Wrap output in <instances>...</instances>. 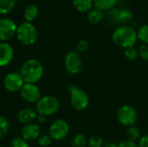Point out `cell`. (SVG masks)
Wrapping results in <instances>:
<instances>
[{
  "label": "cell",
  "instance_id": "cell-31",
  "mask_svg": "<svg viewBox=\"0 0 148 147\" xmlns=\"http://www.w3.org/2000/svg\"><path fill=\"white\" fill-rule=\"evenodd\" d=\"M118 147H138V145L135 142L125 139L118 144Z\"/></svg>",
  "mask_w": 148,
  "mask_h": 147
},
{
  "label": "cell",
  "instance_id": "cell-20",
  "mask_svg": "<svg viewBox=\"0 0 148 147\" xmlns=\"http://www.w3.org/2000/svg\"><path fill=\"white\" fill-rule=\"evenodd\" d=\"M133 17H134V14L131 10L121 9L119 10L118 16H117V21L122 23H127L132 21Z\"/></svg>",
  "mask_w": 148,
  "mask_h": 147
},
{
  "label": "cell",
  "instance_id": "cell-34",
  "mask_svg": "<svg viewBox=\"0 0 148 147\" xmlns=\"http://www.w3.org/2000/svg\"><path fill=\"white\" fill-rule=\"evenodd\" d=\"M103 147H118V145L114 144V143H112V142H109V143H107L105 144Z\"/></svg>",
  "mask_w": 148,
  "mask_h": 147
},
{
  "label": "cell",
  "instance_id": "cell-30",
  "mask_svg": "<svg viewBox=\"0 0 148 147\" xmlns=\"http://www.w3.org/2000/svg\"><path fill=\"white\" fill-rule=\"evenodd\" d=\"M139 56L144 61H148V44H140L138 49Z\"/></svg>",
  "mask_w": 148,
  "mask_h": 147
},
{
  "label": "cell",
  "instance_id": "cell-33",
  "mask_svg": "<svg viewBox=\"0 0 148 147\" xmlns=\"http://www.w3.org/2000/svg\"><path fill=\"white\" fill-rule=\"evenodd\" d=\"M36 120H37V122L39 123V124H43V123H45V121H46V117L45 116H43V115H37V118H36Z\"/></svg>",
  "mask_w": 148,
  "mask_h": 147
},
{
  "label": "cell",
  "instance_id": "cell-5",
  "mask_svg": "<svg viewBox=\"0 0 148 147\" xmlns=\"http://www.w3.org/2000/svg\"><path fill=\"white\" fill-rule=\"evenodd\" d=\"M68 91L70 94V103L76 111H82L88 107L89 98L84 90L75 85H71L69 87Z\"/></svg>",
  "mask_w": 148,
  "mask_h": 147
},
{
  "label": "cell",
  "instance_id": "cell-4",
  "mask_svg": "<svg viewBox=\"0 0 148 147\" xmlns=\"http://www.w3.org/2000/svg\"><path fill=\"white\" fill-rule=\"evenodd\" d=\"M18 41L26 46L33 45L37 40V31L36 27L29 22H23L17 26L16 34Z\"/></svg>",
  "mask_w": 148,
  "mask_h": 147
},
{
  "label": "cell",
  "instance_id": "cell-14",
  "mask_svg": "<svg viewBox=\"0 0 148 147\" xmlns=\"http://www.w3.org/2000/svg\"><path fill=\"white\" fill-rule=\"evenodd\" d=\"M37 118V113L36 111L31 109V108H23L21 109L18 112L17 114V119L18 120L24 124V125H28V124H31L34 122L35 120H36Z\"/></svg>",
  "mask_w": 148,
  "mask_h": 147
},
{
  "label": "cell",
  "instance_id": "cell-2",
  "mask_svg": "<svg viewBox=\"0 0 148 147\" xmlns=\"http://www.w3.org/2000/svg\"><path fill=\"white\" fill-rule=\"evenodd\" d=\"M20 75L25 83L36 84L43 75V67L38 60L33 58L28 59L23 63Z\"/></svg>",
  "mask_w": 148,
  "mask_h": 147
},
{
  "label": "cell",
  "instance_id": "cell-29",
  "mask_svg": "<svg viewBox=\"0 0 148 147\" xmlns=\"http://www.w3.org/2000/svg\"><path fill=\"white\" fill-rule=\"evenodd\" d=\"M10 147H29V146L28 141H26L21 137V138H15L10 143Z\"/></svg>",
  "mask_w": 148,
  "mask_h": 147
},
{
  "label": "cell",
  "instance_id": "cell-10",
  "mask_svg": "<svg viewBox=\"0 0 148 147\" xmlns=\"http://www.w3.org/2000/svg\"><path fill=\"white\" fill-rule=\"evenodd\" d=\"M19 92L23 100L29 103L37 102L41 98L40 88L34 83H24Z\"/></svg>",
  "mask_w": 148,
  "mask_h": 147
},
{
  "label": "cell",
  "instance_id": "cell-3",
  "mask_svg": "<svg viewBox=\"0 0 148 147\" xmlns=\"http://www.w3.org/2000/svg\"><path fill=\"white\" fill-rule=\"evenodd\" d=\"M60 109L59 100L53 95L42 96L36 105V111L39 115L45 117L51 116L58 112Z\"/></svg>",
  "mask_w": 148,
  "mask_h": 147
},
{
  "label": "cell",
  "instance_id": "cell-25",
  "mask_svg": "<svg viewBox=\"0 0 148 147\" xmlns=\"http://www.w3.org/2000/svg\"><path fill=\"white\" fill-rule=\"evenodd\" d=\"M103 139L101 137L98 135H94L90 137V139L88 141V147H103Z\"/></svg>",
  "mask_w": 148,
  "mask_h": 147
},
{
  "label": "cell",
  "instance_id": "cell-12",
  "mask_svg": "<svg viewBox=\"0 0 148 147\" xmlns=\"http://www.w3.org/2000/svg\"><path fill=\"white\" fill-rule=\"evenodd\" d=\"M14 58V49L5 42H0V68L9 65Z\"/></svg>",
  "mask_w": 148,
  "mask_h": 147
},
{
  "label": "cell",
  "instance_id": "cell-21",
  "mask_svg": "<svg viewBox=\"0 0 148 147\" xmlns=\"http://www.w3.org/2000/svg\"><path fill=\"white\" fill-rule=\"evenodd\" d=\"M16 0H0V14L7 15L15 7Z\"/></svg>",
  "mask_w": 148,
  "mask_h": 147
},
{
  "label": "cell",
  "instance_id": "cell-32",
  "mask_svg": "<svg viewBox=\"0 0 148 147\" xmlns=\"http://www.w3.org/2000/svg\"><path fill=\"white\" fill-rule=\"evenodd\" d=\"M138 147H148V135H144L139 139Z\"/></svg>",
  "mask_w": 148,
  "mask_h": 147
},
{
  "label": "cell",
  "instance_id": "cell-28",
  "mask_svg": "<svg viewBox=\"0 0 148 147\" xmlns=\"http://www.w3.org/2000/svg\"><path fill=\"white\" fill-rule=\"evenodd\" d=\"M52 138L49 135H40V137L37 139V142L38 145L42 147H47L49 146L52 144Z\"/></svg>",
  "mask_w": 148,
  "mask_h": 147
},
{
  "label": "cell",
  "instance_id": "cell-9",
  "mask_svg": "<svg viewBox=\"0 0 148 147\" xmlns=\"http://www.w3.org/2000/svg\"><path fill=\"white\" fill-rule=\"evenodd\" d=\"M17 26L10 18L0 19V42H7L13 38L16 34Z\"/></svg>",
  "mask_w": 148,
  "mask_h": 147
},
{
  "label": "cell",
  "instance_id": "cell-7",
  "mask_svg": "<svg viewBox=\"0 0 148 147\" xmlns=\"http://www.w3.org/2000/svg\"><path fill=\"white\" fill-rule=\"evenodd\" d=\"M66 70L71 75H78L82 70L83 62L78 52L72 50L67 53L64 58Z\"/></svg>",
  "mask_w": 148,
  "mask_h": 147
},
{
  "label": "cell",
  "instance_id": "cell-18",
  "mask_svg": "<svg viewBox=\"0 0 148 147\" xmlns=\"http://www.w3.org/2000/svg\"><path fill=\"white\" fill-rule=\"evenodd\" d=\"M103 17H104L103 11H101L95 7L88 12V20L92 24L99 23L100 22L102 21Z\"/></svg>",
  "mask_w": 148,
  "mask_h": 147
},
{
  "label": "cell",
  "instance_id": "cell-13",
  "mask_svg": "<svg viewBox=\"0 0 148 147\" xmlns=\"http://www.w3.org/2000/svg\"><path fill=\"white\" fill-rule=\"evenodd\" d=\"M40 133H41L40 126L35 123L25 125L21 132L22 138L26 141H32L37 139L40 137Z\"/></svg>",
  "mask_w": 148,
  "mask_h": 147
},
{
  "label": "cell",
  "instance_id": "cell-6",
  "mask_svg": "<svg viewBox=\"0 0 148 147\" xmlns=\"http://www.w3.org/2000/svg\"><path fill=\"white\" fill-rule=\"evenodd\" d=\"M117 120L124 126L129 127L135 125L138 120V113L131 105H123L117 111Z\"/></svg>",
  "mask_w": 148,
  "mask_h": 147
},
{
  "label": "cell",
  "instance_id": "cell-24",
  "mask_svg": "<svg viewBox=\"0 0 148 147\" xmlns=\"http://www.w3.org/2000/svg\"><path fill=\"white\" fill-rule=\"evenodd\" d=\"M10 130V123L8 120L3 116H0V139L6 136Z\"/></svg>",
  "mask_w": 148,
  "mask_h": 147
},
{
  "label": "cell",
  "instance_id": "cell-23",
  "mask_svg": "<svg viewBox=\"0 0 148 147\" xmlns=\"http://www.w3.org/2000/svg\"><path fill=\"white\" fill-rule=\"evenodd\" d=\"M138 40L143 44H148V24H144L139 28L137 31Z\"/></svg>",
  "mask_w": 148,
  "mask_h": 147
},
{
  "label": "cell",
  "instance_id": "cell-8",
  "mask_svg": "<svg viewBox=\"0 0 148 147\" xmlns=\"http://www.w3.org/2000/svg\"><path fill=\"white\" fill-rule=\"evenodd\" d=\"M69 133V126L68 122L62 119L56 120L49 126V136L53 140H63L65 138H67Z\"/></svg>",
  "mask_w": 148,
  "mask_h": 147
},
{
  "label": "cell",
  "instance_id": "cell-26",
  "mask_svg": "<svg viewBox=\"0 0 148 147\" xmlns=\"http://www.w3.org/2000/svg\"><path fill=\"white\" fill-rule=\"evenodd\" d=\"M124 55H125V57L127 60L134 61L139 56L138 49H136L134 47H131V48L126 49H124Z\"/></svg>",
  "mask_w": 148,
  "mask_h": 147
},
{
  "label": "cell",
  "instance_id": "cell-15",
  "mask_svg": "<svg viewBox=\"0 0 148 147\" xmlns=\"http://www.w3.org/2000/svg\"><path fill=\"white\" fill-rule=\"evenodd\" d=\"M73 7L80 13H88L94 7L93 0H73Z\"/></svg>",
  "mask_w": 148,
  "mask_h": 147
},
{
  "label": "cell",
  "instance_id": "cell-27",
  "mask_svg": "<svg viewBox=\"0 0 148 147\" xmlns=\"http://www.w3.org/2000/svg\"><path fill=\"white\" fill-rule=\"evenodd\" d=\"M89 49V43L87 40L85 39H81L77 42L76 45H75V51L78 52L79 54L81 53H84L86 51H88Z\"/></svg>",
  "mask_w": 148,
  "mask_h": 147
},
{
  "label": "cell",
  "instance_id": "cell-22",
  "mask_svg": "<svg viewBox=\"0 0 148 147\" xmlns=\"http://www.w3.org/2000/svg\"><path fill=\"white\" fill-rule=\"evenodd\" d=\"M88 139L83 133H77L72 139L71 147H87Z\"/></svg>",
  "mask_w": 148,
  "mask_h": 147
},
{
  "label": "cell",
  "instance_id": "cell-35",
  "mask_svg": "<svg viewBox=\"0 0 148 147\" xmlns=\"http://www.w3.org/2000/svg\"><path fill=\"white\" fill-rule=\"evenodd\" d=\"M0 147H1V144H0Z\"/></svg>",
  "mask_w": 148,
  "mask_h": 147
},
{
  "label": "cell",
  "instance_id": "cell-11",
  "mask_svg": "<svg viewBox=\"0 0 148 147\" xmlns=\"http://www.w3.org/2000/svg\"><path fill=\"white\" fill-rule=\"evenodd\" d=\"M24 81L20 73H9L3 79V86L5 89L11 93H16L21 90L24 84Z\"/></svg>",
  "mask_w": 148,
  "mask_h": 147
},
{
  "label": "cell",
  "instance_id": "cell-16",
  "mask_svg": "<svg viewBox=\"0 0 148 147\" xmlns=\"http://www.w3.org/2000/svg\"><path fill=\"white\" fill-rule=\"evenodd\" d=\"M94 7L101 11H110L114 9L118 0H93Z\"/></svg>",
  "mask_w": 148,
  "mask_h": 147
},
{
  "label": "cell",
  "instance_id": "cell-19",
  "mask_svg": "<svg viewBox=\"0 0 148 147\" xmlns=\"http://www.w3.org/2000/svg\"><path fill=\"white\" fill-rule=\"evenodd\" d=\"M126 136H127V139L135 142L136 140H139L140 139V128L134 125L131 126L129 127H127V133H126Z\"/></svg>",
  "mask_w": 148,
  "mask_h": 147
},
{
  "label": "cell",
  "instance_id": "cell-17",
  "mask_svg": "<svg viewBox=\"0 0 148 147\" xmlns=\"http://www.w3.org/2000/svg\"><path fill=\"white\" fill-rule=\"evenodd\" d=\"M37 16H38V8L35 4L30 3L25 7L23 10V16L26 22L31 23L36 18Z\"/></svg>",
  "mask_w": 148,
  "mask_h": 147
},
{
  "label": "cell",
  "instance_id": "cell-1",
  "mask_svg": "<svg viewBox=\"0 0 148 147\" xmlns=\"http://www.w3.org/2000/svg\"><path fill=\"white\" fill-rule=\"evenodd\" d=\"M112 40L115 45L124 49L134 47L138 41L137 31L129 25H121L114 30Z\"/></svg>",
  "mask_w": 148,
  "mask_h": 147
}]
</instances>
